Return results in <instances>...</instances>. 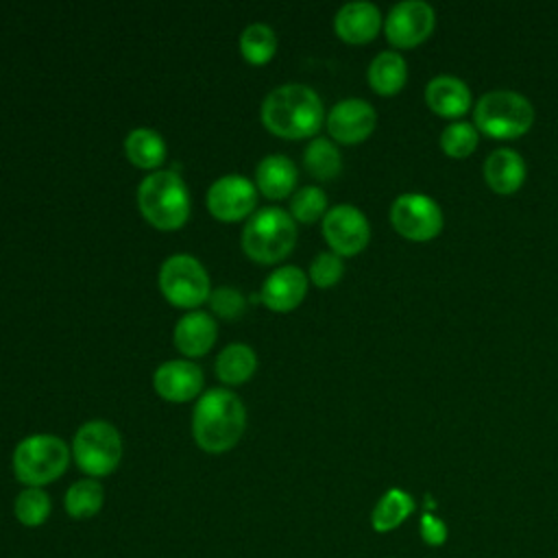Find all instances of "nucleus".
<instances>
[{
	"label": "nucleus",
	"instance_id": "obj_1",
	"mask_svg": "<svg viewBox=\"0 0 558 558\" xmlns=\"http://www.w3.org/2000/svg\"><path fill=\"white\" fill-rule=\"evenodd\" d=\"M262 124L277 137L303 140L314 137L325 120L320 96L301 83L275 87L262 100Z\"/></svg>",
	"mask_w": 558,
	"mask_h": 558
},
{
	"label": "nucleus",
	"instance_id": "obj_2",
	"mask_svg": "<svg viewBox=\"0 0 558 558\" xmlns=\"http://www.w3.org/2000/svg\"><path fill=\"white\" fill-rule=\"evenodd\" d=\"M246 427L242 399L227 388H211L201 395L192 412V436L205 453L233 449Z\"/></svg>",
	"mask_w": 558,
	"mask_h": 558
},
{
	"label": "nucleus",
	"instance_id": "obj_3",
	"mask_svg": "<svg viewBox=\"0 0 558 558\" xmlns=\"http://www.w3.org/2000/svg\"><path fill=\"white\" fill-rule=\"evenodd\" d=\"M137 207L148 225L159 231H177L190 218V192L172 170L146 174L137 187Z\"/></svg>",
	"mask_w": 558,
	"mask_h": 558
},
{
	"label": "nucleus",
	"instance_id": "obj_4",
	"mask_svg": "<svg viewBox=\"0 0 558 558\" xmlns=\"http://www.w3.org/2000/svg\"><path fill=\"white\" fill-rule=\"evenodd\" d=\"M296 244V222L281 207L255 211L242 229V251L257 264L286 259Z\"/></svg>",
	"mask_w": 558,
	"mask_h": 558
},
{
	"label": "nucleus",
	"instance_id": "obj_5",
	"mask_svg": "<svg viewBox=\"0 0 558 558\" xmlns=\"http://www.w3.org/2000/svg\"><path fill=\"white\" fill-rule=\"evenodd\" d=\"M534 122L532 102L514 89H490L473 105V124L488 137L514 140Z\"/></svg>",
	"mask_w": 558,
	"mask_h": 558
},
{
	"label": "nucleus",
	"instance_id": "obj_6",
	"mask_svg": "<svg viewBox=\"0 0 558 558\" xmlns=\"http://www.w3.org/2000/svg\"><path fill=\"white\" fill-rule=\"evenodd\" d=\"M72 449L54 434H33L13 449V473L24 486L41 488L59 480L70 464Z\"/></svg>",
	"mask_w": 558,
	"mask_h": 558
},
{
	"label": "nucleus",
	"instance_id": "obj_7",
	"mask_svg": "<svg viewBox=\"0 0 558 558\" xmlns=\"http://www.w3.org/2000/svg\"><path fill=\"white\" fill-rule=\"evenodd\" d=\"M72 458L76 466L94 480L113 473L122 460L120 432L98 418L83 423L72 440Z\"/></svg>",
	"mask_w": 558,
	"mask_h": 558
},
{
	"label": "nucleus",
	"instance_id": "obj_8",
	"mask_svg": "<svg viewBox=\"0 0 558 558\" xmlns=\"http://www.w3.org/2000/svg\"><path fill=\"white\" fill-rule=\"evenodd\" d=\"M159 290L174 307L194 310L209 301L211 286L205 266L187 253L170 255L159 268Z\"/></svg>",
	"mask_w": 558,
	"mask_h": 558
},
{
	"label": "nucleus",
	"instance_id": "obj_9",
	"mask_svg": "<svg viewBox=\"0 0 558 558\" xmlns=\"http://www.w3.org/2000/svg\"><path fill=\"white\" fill-rule=\"evenodd\" d=\"M390 222L395 231L408 240L425 242L442 231L440 205L423 192H405L390 205Z\"/></svg>",
	"mask_w": 558,
	"mask_h": 558
},
{
	"label": "nucleus",
	"instance_id": "obj_10",
	"mask_svg": "<svg viewBox=\"0 0 558 558\" xmlns=\"http://www.w3.org/2000/svg\"><path fill=\"white\" fill-rule=\"evenodd\" d=\"M323 238L340 257L357 255L371 240L368 218L355 205L340 203L327 209L323 218Z\"/></svg>",
	"mask_w": 558,
	"mask_h": 558
},
{
	"label": "nucleus",
	"instance_id": "obj_11",
	"mask_svg": "<svg viewBox=\"0 0 558 558\" xmlns=\"http://www.w3.org/2000/svg\"><path fill=\"white\" fill-rule=\"evenodd\" d=\"M436 26V11L425 0H401L397 2L386 20V39L397 48H414L423 44Z\"/></svg>",
	"mask_w": 558,
	"mask_h": 558
},
{
	"label": "nucleus",
	"instance_id": "obj_12",
	"mask_svg": "<svg viewBox=\"0 0 558 558\" xmlns=\"http://www.w3.org/2000/svg\"><path fill=\"white\" fill-rule=\"evenodd\" d=\"M205 203L214 218L235 222L253 214L257 205V187L242 174H225L209 185Z\"/></svg>",
	"mask_w": 558,
	"mask_h": 558
},
{
	"label": "nucleus",
	"instance_id": "obj_13",
	"mask_svg": "<svg viewBox=\"0 0 558 558\" xmlns=\"http://www.w3.org/2000/svg\"><path fill=\"white\" fill-rule=\"evenodd\" d=\"M325 124L331 140L340 144H360L375 131L377 113L364 98H344L331 107Z\"/></svg>",
	"mask_w": 558,
	"mask_h": 558
},
{
	"label": "nucleus",
	"instance_id": "obj_14",
	"mask_svg": "<svg viewBox=\"0 0 558 558\" xmlns=\"http://www.w3.org/2000/svg\"><path fill=\"white\" fill-rule=\"evenodd\" d=\"M153 386L155 392L170 403L192 401L203 390V371L190 360H168L157 366Z\"/></svg>",
	"mask_w": 558,
	"mask_h": 558
},
{
	"label": "nucleus",
	"instance_id": "obj_15",
	"mask_svg": "<svg viewBox=\"0 0 558 558\" xmlns=\"http://www.w3.org/2000/svg\"><path fill=\"white\" fill-rule=\"evenodd\" d=\"M381 26L384 17L379 9L366 0L342 4L333 17V31L347 44H366L377 37Z\"/></svg>",
	"mask_w": 558,
	"mask_h": 558
},
{
	"label": "nucleus",
	"instance_id": "obj_16",
	"mask_svg": "<svg viewBox=\"0 0 558 558\" xmlns=\"http://www.w3.org/2000/svg\"><path fill=\"white\" fill-rule=\"evenodd\" d=\"M307 292V277L299 266L275 268L262 286V303L272 312H290L301 305Z\"/></svg>",
	"mask_w": 558,
	"mask_h": 558
},
{
	"label": "nucleus",
	"instance_id": "obj_17",
	"mask_svg": "<svg viewBox=\"0 0 558 558\" xmlns=\"http://www.w3.org/2000/svg\"><path fill=\"white\" fill-rule=\"evenodd\" d=\"M425 102L434 113L453 120L471 109L473 96L471 87L462 78L453 74H438L425 85Z\"/></svg>",
	"mask_w": 558,
	"mask_h": 558
},
{
	"label": "nucleus",
	"instance_id": "obj_18",
	"mask_svg": "<svg viewBox=\"0 0 558 558\" xmlns=\"http://www.w3.org/2000/svg\"><path fill=\"white\" fill-rule=\"evenodd\" d=\"M525 170L523 157L508 146L490 150L482 166L484 181L495 194H514L525 181Z\"/></svg>",
	"mask_w": 558,
	"mask_h": 558
},
{
	"label": "nucleus",
	"instance_id": "obj_19",
	"mask_svg": "<svg viewBox=\"0 0 558 558\" xmlns=\"http://www.w3.org/2000/svg\"><path fill=\"white\" fill-rule=\"evenodd\" d=\"M216 320L207 312H190L183 314L177 325H174V347L187 355V357H198L205 355L214 342H216Z\"/></svg>",
	"mask_w": 558,
	"mask_h": 558
},
{
	"label": "nucleus",
	"instance_id": "obj_20",
	"mask_svg": "<svg viewBox=\"0 0 558 558\" xmlns=\"http://www.w3.org/2000/svg\"><path fill=\"white\" fill-rule=\"evenodd\" d=\"M296 166L286 155H266L255 168V187L266 198H288L296 187Z\"/></svg>",
	"mask_w": 558,
	"mask_h": 558
},
{
	"label": "nucleus",
	"instance_id": "obj_21",
	"mask_svg": "<svg viewBox=\"0 0 558 558\" xmlns=\"http://www.w3.org/2000/svg\"><path fill=\"white\" fill-rule=\"evenodd\" d=\"M368 85L381 96H392L403 89L408 81V63L401 52L384 50L373 57L366 70Z\"/></svg>",
	"mask_w": 558,
	"mask_h": 558
},
{
	"label": "nucleus",
	"instance_id": "obj_22",
	"mask_svg": "<svg viewBox=\"0 0 558 558\" xmlns=\"http://www.w3.org/2000/svg\"><path fill=\"white\" fill-rule=\"evenodd\" d=\"M416 510L414 497L403 488H388L371 512V525L379 534L397 530Z\"/></svg>",
	"mask_w": 558,
	"mask_h": 558
},
{
	"label": "nucleus",
	"instance_id": "obj_23",
	"mask_svg": "<svg viewBox=\"0 0 558 558\" xmlns=\"http://www.w3.org/2000/svg\"><path fill=\"white\" fill-rule=\"evenodd\" d=\"M255 368H257V355L244 342L227 344L216 357V375L227 386H240L248 381Z\"/></svg>",
	"mask_w": 558,
	"mask_h": 558
},
{
	"label": "nucleus",
	"instance_id": "obj_24",
	"mask_svg": "<svg viewBox=\"0 0 558 558\" xmlns=\"http://www.w3.org/2000/svg\"><path fill=\"white\" fill-rule=\"evenodd\" d=\"M126 159L142 170H153L166 159V142L153 129H133L124 140Z\"/></svg>",
	"mask_w": 558,
	"mask_h": 558
},
{
	"label": "nucleus",
	"instance_id": "obj_25",
	"mask_svg": "<svg viewBox=\"0 0 558 558\" xmlns=\"http://www.w3.org/2000/svg\"><path fill=\"white\" fill-rule=\"evenodd\" d=\"M303 166L314 179L331 181L342 170V157L331 140L314 137L303 150Z\"/></svg>",
	"mask_w": 558,
	"mask_h": 558
},
{
	"label": "nucleus",
	"instance_id": "obj_26",
	"mask_svg": "<svg viewBox=\"0 0 558 558\" xmlns=\"http://www.w3.org/2000/svg\"><path fill=\"white\" fill-rule=\"evenodd\" d=\"M102 501H105V490L100 482L94 477H85L74 482L65 490L63 506L72 519H92L100 512Z\"/></svg>",
	"mask_w": 558,
	"mask_h": 558
},
{
	"label": "nucleus",
	"instance_id": "obj_27",
	"mask_svg": "<svg viewBox=\"0 0 558 558\" xmlns=\"http://www.w3.org/2000/svg\"><path fill=\"white\" fill-rule=\"evenodd\" d=\"M240 52L253 65L268 63L277 52V37L268 24H248L240 35Z\"/></svg>",
	"mask_w": 558,
	"mask_h": 558
},
{
	"label": "nucleus",
	"instance_id": "obj_28",
	"mask_svg": "<svg viewBox=\"0 0 558 558\" xmlns=\"http://www.w3.org/2000/svg\"><path fill=\"white\" fill-rule=\"evenodd\" d=\"M50 510H52V504L44 488L26 486L24 490L17 493L13 501V514L26 527H37L46 523L50 517Z\"/></svg>",
	"mask_w": 558,
	"mask_h": 558
},
{
	"label": "nucleus",
	"instance_id": "obj_29",
	"mask_svg": "<svg viewBox=\"0 0 558 558\" xmlns=\"http://www.w3.org/2000/svg\"><path fill=\"white\" fill-rule=\"evenodd\" d=\"M480 142V131L469 120H453L440 133V148L453 159L469 157Z\"/></svg>",
	"mask_w": 558,
	"mask_h": 558
},
{
	"label": "nucleus",
	"instance_id": "obj_30",
	"mask_svg": "<svg viewBox=\"0 0 558 558\" xmlns=\"http://www.w3.org/2000/svg\"><path fill=\"white\" fill-rule=\"evenodd\" d=\"M294 220L312 225L318 218H325L327 214V196L320 187L316 185H305L299 187L292 196H290V211H288Z\"/></svg>",
	"mask_w": 558,
	"mask_h": 558
},
{
	"label": "nucleus",
	"instance_id": "obj_31",
	"mask_svg": "<svg viewBox=\"0 0 558 558\" xmlns=\"http://www.w3.org/2000/svg\"><path fill=\"white\" fill-rule=\"evenodd\" d=\"M344 275V262L333 251L318 253L310 264V279L318 288L336 286Z\"/></svg>",
	"mask_w": 558,
	"mask_h": 558
},
{
	"label": "nucleus",
	"instance_id": "obj_32",
	"mask_svg": "<svg viewBox=\"0 0 558 558\" xmlns=\"http://www.w3.org/2000/svg\"><path fill=\"white\" fill-rule=\"evenodd\" d=\"M209 307L218 318L225 320H233L240 318L246 310V299L242 296L240 290L229 288V286H220L216 290H211L209 294Z\"/></svg>",
	"mask_w": 558,
	"mask_h": 558
},
{
	"label": "nucleus",
	"instance_id": "obj_33",
	"mask_svg": "<svg viewBox=\"0 0 558 558\" xmlns=\"http://www.w3.org/2000/svg\"><path fill=\"white\" fill-rule=\"evenodd\" d=\"M418 534H421L425 545L440 547L447 541L449 530H447V523L440 517H436L432 512H423L421 523H418Z\"/></svg>",
	"mask_w": 558,
	"mask_h": 558
}]
</instances>
